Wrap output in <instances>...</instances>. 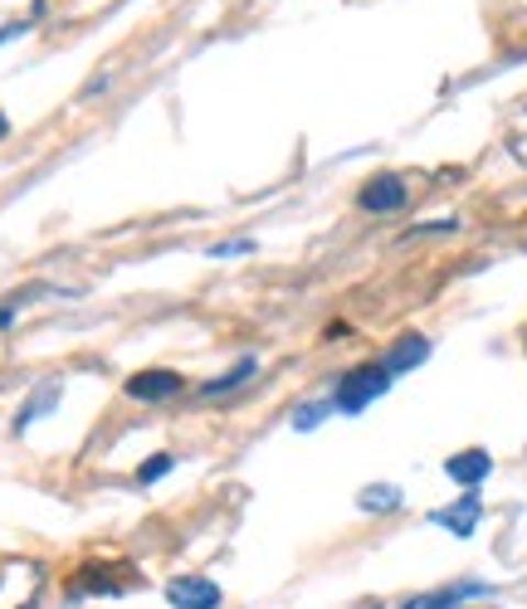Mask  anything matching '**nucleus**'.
Wrapping results in <instances>:
<instances>
[{"mask_svg":"<svg viewBox=\"0 0 527 609\" xmlns=\"http://www.w3.org/2000/svg\"><path fill=\"white\" fill-rule=\"evenodd\" d=\"M493 585L484 580H459V585H444V590H425V595H410L400 609H464V600H488Z\"/></svg>","mask_w":527,"mask_h":609,"instance_id":"423d86ee","label":"nucleus"},{"mask_svg":"<svg viewBox=\"0 0 527 609\" xmlns=\"http://www.w3.org/2000/svg\"><path fill=\"white\" fill-rule=\"evenodd\" d=\"M122 390H128V400L162 405V400H176V395L186 390V376L172 370V366H147V370H138V376L122 380Z\"/></svg>","mask_w":527,"mask_h":609,"instance_id":"7ed1b4c3","label":"nucleus"},{"mask_svg":"<svg viewBox=\"0 0 527 609\" xmlns=\"http://www.w3.org/2000/svg\"><path fill=\"white\" fill-rule=\"evenodd\" d=\"M444 473H450L459 488L479 492V483L493 473V458H488V449H459L454 458H444Z\"/></svg>","mask_w":527,"mask_h":609,"instance_id":"1a4fd4ad","label":"nucleus"},{"mask_svg":"<svg viewBox=\"0 0 527 609\" xmlns=\"http://www.w3.org/2000/svg\"><path fill=\"white\" fill-rule=\"evenodd\" d=\"M206 254H210V258H240V254H254V240H226V244H210Z\"/></svg>","mask_w":527,"mask_h":609,"instance_id":"4468645a","label":"nucleus"},{"mask_svg":"<svg viewBox=\"0 0 527 609\" xmlns=\"http://www.w3.org/2000/svg\"><path fill=\"white\" fill-rule=\"evenodd\" d=\"M425 361H430V336H420V332H406V336H396V342L386 346V356H381V366H386L391 376H406V370L425 366Z\"/></svg>","mask_w":527,"mask_h":609,"instance_id":"6e6552de","label":"nucleus"},{"mask_svg":"<svg viewBox=\"0 0 527 609\" xmlns=\"http://www.w3.org/2000/svg\"><path fill=\"white\" fill-rule=\"evenodd\" d=\"M479 522H484V498H479V492H464L459 502L435 507V512H430V527H444V532L459 536V541L474 536V527H479Z\"/></svg>","mask_w":527,"mask_h":609,"instance_id":"39448f33","label":"nucleus"},{"mask_svg":"<svg viewBox=\"0 0 527 609\" xmlns=\"http://www.w3.org/2000/svg\"><path fill=\"white\" fill-rule=\"evenodd\" d=\"M172 468H176V454H152L147 464L138 468V488H152V483H162Z\"/></svg>","mask_w":527,"mask_h":609,"instance_id":"ddd939ff","label":"nucleus"},{"mask_svg":"<svg viewBox=\"0 0 527 609\" xmlns=\"http://www.w3.org/2000/svg\"><path fill=\"white\" fill-rule=\"evenodd\" d=\"M356 609H386V605H381V600H366V605H356Z\"/></svg>","mask_w":527,"mask_h":609,"instance_id":"6ab92c4d","label":"nucleus"},{"mask_svg":"<svg viewBox=\"0 0 527 609\" xmlns=\"http://www.w3.org/2000/svg\"><path fill=\"white\" fill-rule=\"evenodd\" d=\"M20 35H30V20H6V25H0V44L20 40Z\"/></svg>","mask_w":527,"mask_h":609,"instance_id":"dca6fc26","label":"nucleus"},{"mask_svg":"<svg viewBox=\"0 0 527 609\" xmlns=\"http://www.w3.org/2000/svg\"><path fill=\"white\" fill-rule=\"evenodd\" d=\"M20 609H40V605H35V600H30V605H20Z\"/></svg>","mask_w":527,"mask_h":609,"instance_id":"aec40b11","label":"nucleus"},{"mask_svg":"<svg viewBox=\"0 0 527 609\" xmlns=\"http://www.w3.org/2000/svg\"><path fill=\"white\" fill-rule=\"evenodd\" d=\"M54 405H59V386H54V380H50V386H40V390H35V395H30V400H25V410H20L15 430H30V424H35L40 414H50Z\"/></svg>","mask_w":527,"mask_h":609,"instance_id":"9b49d317","label":"nucleus"},{"mask_svg":"<svg viewBox=\"0 0 527 609\" xmlns=\"http://www.w3.org/2000/svg\"><path fill=\"white\" fill-rule=\"evenodd\" d=\"M254 376H260V356H240L230 370H220V376L200 380V386H196V395H200V400H220V395H234V390H244Z\"/></svg>","mask_w":527,"mask_h":609,"instance_id":"0eeeda50","label":"nucleus"},{"mask_svg":"<svg viewBox=\"0 0 527 609\" xmlns=\"http://www.w3.org/2000/svg\"><path fill=\"white\" fill-rule=\"evenodd\" d=\"M430 234H459V220H430V224H420V230H410L406 240H430Z\"/></svg>","mask_w":527,"mask_h":609,"instance_id":"2eb2a0df","label":"nucleus"},{"mask_svg":"<svg viewBox=\"0 0 527 609\" xmlns=\"http://www.w3.org/2000/svg\"><path fill=\"white\" fill-rule=\"evenodd\" d=\"M406 206H410V186L396 171H381L356 190V210H366V215H400Z\"/></svg>","mask_w":527,"mask_h":609,"instance_id":"f03ea898","label":"nucleus"},{"mask_svg":"<svg viewBox=\"0 0 527 609\" xmlns=\"http://www.w3.org/2000/svg\"><path fill=\"white\" fill-rule=\"evenodd\" d=\"M10 137V118H6V112H0V142H6Z\"/></svg>","mask_w":527,"mask_h":609,"instance_id":"a211bd4d","label":"nucleus"},{"mask_svg":"<svg viewBox=\"0 0 527 609\" xmlns=\"http://www.w3.org/2000/svg\"><path fill=\"white\" fill-rule=\"evenodd\" d=\"M166 605L172 609H220L226 605V590H220L210 575H176V580H166Z\"/></svg>","mask_w":527,"mask_h":609,"instance_id":"20e7f679","label":"nucleus"},{"mask_svg":"<svg viewBox=\"0 0 527 609\" xmlns=\"http://www.w3.org/2000/svg\"><path fill=\"white\" fill-rule=\"evenodd\" d=\"M328 414H338V410H332V400H328V395H322V400H303L298 410H294V430H298V434L318 430V424L328 420Z\"/></svg>","mask_w":527,"mask_h":609,"instance_id":"f8f14e48","label":"nucleus"},{"mask_svg":"<svg viewBox=\"0 0 527 609\" xmlns=\"http://www.w3.org/2000/svg\"><path fill=\"white\" fill-rule=\"evenodd\" d=\"M391 370L381 366V361H362V366H352L347 376L332 380V390H328V400H332V410L338 414H362L372 400H381V395L391 390Z\"/></svg>","mask_w":527,"mask_h":609,"instance_id":"f257e3e1","label":"nucleus"},{"mask_svg":"<svg viewBox=\"0 0 527 609\" xmlns=\"http://www.w3.org/2000/svg\"><path fill=\"white\" fill-rule=\"evenodd\" d=\"M356 507H362V512H372V517L400 512V507H406V492H400L396 483H366V488L356 492Z\"/></svg>","mask_w":527,"mask_h":609,"instance_id":"9d476101","label":"nucleus"},{"mask_svg":"<svg viewBox=\"0 0 527 609\" xmlns=\"http://www.w3.org/2000/svg\"><path fill=\"white\" fill-rule=\"evenodd\" d=\"M108 84H113V74H98V78H88V88H84V98H88V93H103V88H108Z\"/></svg>","mask_w":527,"mask_h":609,"instance_id":"f3484780","label":"nucleus"}]
</instances>
